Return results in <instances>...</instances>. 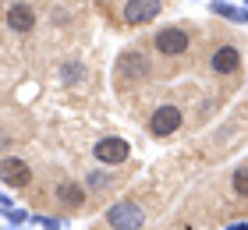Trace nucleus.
I'll return each instance as SVG.
<instances>
[{"mask_svg":"<svg viewBox=\"0 0 248 230\" xmlns=\"http://www.w3.org/2000/svg\"><path fill=\"white\" fill-rule=\"evenodd\" d=\"M231 230H248V223H234V227H231Z\"/></svg>","mask_w":248,"mask_h":230,"instance_id":"14","label":"nucleus"},{"mask_svg":"<svg viewBox=\"0 0 248 230\" xmlns=\"http://www.w3.org/2000/svg\"><path fill=\"white\" fill-rule=\"evenodd\" d=\"M7 25L15 32H32L36 29V11H32L29 4H15L7 11Z\"/></svg>","mask_w":248,"mask_h":230,"instance_id":"7","label":"nucleus"},{"mask_svg":"<svg viewBox=\"0 0 248 230\" xmlns=\"http://www.w3.org/2000/svg\"><path fill=\"white\" fill-rule=\"evenodd\" d=\"M213 71H220V75H234L241 67V57H238V50H234V46H220L217 53H213Z\"/></svg>","mask_w":248,"mask_h":230,"instance_id":"8","label":"nucleus"},{"mask_svg":"<svg viewBox=\"0 0 248 230\" xmlns=\"http://www.w3.org/2000/svg\"><path fill=\"white\" fill-rule=\"evenodd\" d=\"M7 220L11 223H21V220H25V213H21V209H7Z\"/></svg>","mask_w":248,"mask_h":230,"instance_id":"13","label":"nucleus"},{"mask_svg":"<svg viewBox=\"0 0 248 230\" xmlns=\"http://www.w3.org/2000/svg\"><path fill=\"white\" fill-rule=\"evenodd\" d=\"M160 15V0H128L124 4V21L128 25H145Z\"/></svg>","mask_w":248,"mask_h":230,"instance_id":"4","label":"nucleus"},{"mask_svg":"<svg viewBox=\"0 0 248 230\" xmlns=\"http://www.w3.org/2000/svg\"><path fill=\"white\" fill-rule=\"evenodd\" d=\"M213 11H217V15H223V18H231V21H248V15L245 11H238V7H227V4H213Z\"/></svg>","mask_w":248,"mask_h":230,"instance_id":"11","label":"nucleus"},{"mask_svg":"<svg viewBox=\"0 0 248 230\" xmlns=\"http://www.w3.org/2000/svg\"><path fill=\"white\" fill-rule=\"evenodd\" d=\"M131 153V145L124 142V138H103V142H96V159L99 163H124Z\"/></svg>","mask_w":248,"mask_h":230,"instance_id":"5","label":"nucleus"},{"mask_svg":"<svg viewBox=\"0 0 248 230\" xmlns=\"http://www.w3.org/2000/svg\"><path fill=\"white\" fill-rule=\"evenodd\" d=\"M0 181H4L7 188H25L32 181V170L21 163V159H4V163H0Z\"/></svg>","mask_w":248,"mask_h":230,"instance_id":"6","label":"nucleus"},{"mask_svg":"<svg viewBox=\"0 0 248 230\" xmlns=\"http://www.w3.org/2000/svg\"><path fill=\"white\" fill-rule=\"evenodd\" d=\"M156 50H160L163 57H181V53L188 50V36H185V29H177V25L160 29V32H156Z\"/></svg>","mask_w":248,"mask_h":230,"instance_id":"2","label":"nucleus"},{"mask_svg":"<svg viewBox=\"0 0 248 230\" xmlns=\"http://www.w3.org/2000/svg\"><path fill=\"white\" fill-rule=\"evenodd\" d=\"M57 202L64 205V209L78 213V209L85 205V195H82V188H78V184H61V188H57Z\"/></svg>","mask_w":248,"mask_h":230,"instance_id":"10","label":"nucleus"},{"mask_svg":"<svg viewBox=\"0 0 248 230\" xmlns=\"http://www.w3.org/2000/svg\"><path fill=\"white\" fill-rule=\"evenodd\" d=\"M145 71H149V67H145V61H142L139 53H124V61H121V67H117V78H121L124 85H131L135 78H142Z\"/></svg>","mask_w":248,"mask_h":230,"instance_id":"9","label":"nucleus"},{"mask_svg":"<svg viewBox=\"0 0 248 230\" xmlns=\"http://www.w3.org/2000/svg\"><path fill=\"white\" fill-rule=\"evenodd\" d=\"M177 128H181V110H177V107H160V110L149 117V131H153L156 138L174 135Z\"/></svg>","mask_w":248,"mask_h":230,"instance_id":"3","label":"nucleus"},{"mask_svg":"<svg viewBox=\"0 0 248 230\" xmlns=\"http://www.w3.org/2000/svg\"><path fill=\"white\" fill-rule=\"evenodd\" d=\"M234 188H238V195L248 199V170H238V174H234Z\"/></svg>","mask_w":248,"mask_h":230,"instance_id":"12","label":"nucleus"},{"mask_svg":"<svg viewBox=\"0 0 248 230\" xmlns=\"http://www.w3.org/2000/svg\"><path fill=\"white\" fill-rule=\"evenodd\" d=\"M107 223L114 227V230H139V227L145 223V213H142L135 202L124 199V202H117L114 209L107 213Z\"/></svg>","mask_w":248,"mask_h":230,"instance_id":"1","label":"nucleus"}]
</instances>
